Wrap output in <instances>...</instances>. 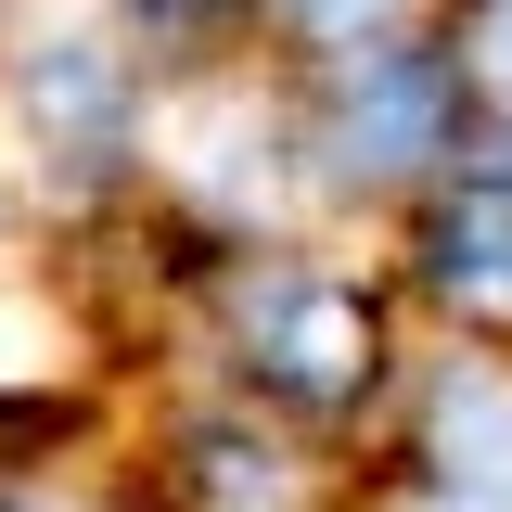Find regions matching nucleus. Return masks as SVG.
Masks as SVG:
<instances>
[{
	"mask_svg": "<svg viewBox=\"0 0 512 512\" xmlns=\"http://www.w3.org/2000/svg\"><path fill=\"white\" fill-rule=\"evenodd\" d=\"M192 487L218 512H295V474L269 448H244V436H192Z\"/></svg>",
	"mask_w": 512,
	"mask_h": 512,
	"instance_id": "nucleus-6",
	"label": "nucleus"
},
{
	"mask_svg": "<svg viewBox=\"0 0 512 512\" xmlns=\"http://www.w3.org/2000/svg\"><path fill=\"white\" fill-rule=\"evenodd\" d=\"M436 116H448V64L423 52H359V77H346V103H333V154L346 167H423L436 154Z\"/></svg>",
	"mask_w": 512,
	"mask_h": 512,
	"instance_id": "nucleus-3",
	"label": "nucleus"
},
{
	"mask_svg": "<svg viewBox=\"0 0 512 512\" xmlns=\"http://www.w3.org/2000/svg\"><path fill=\"white\" fill-rule=\"evenodd\" d=\"M423 512H512V384L448 372L436 397V500Z\"/></svg>",
	"mask_w": 512,
	"mask_h": 512,
	"instance_id": "nucleus-4",
	"label": "nucleus"
},
{
	"mask_svg": "<svg viewBox=\"0 0 512 512\" xmlns=\"http://www.w3.org/2000/svg\"><path fill=\"white\" fill-rule=\"evenodd\" d=\"M308 39H372V26H397V0H282Z\"/></svg>",
	"mask_w": 512,
	"mask_h": 512,
	"instance_id": "nucleus-7",
	"label": "nucleus"
},
{
	"mask_svg": "<svg viewBox=\"0 0 512 512\" xmlns=\"http://www.w3.org/2000/svg\"><path fill=\"white\" fill-rule=\"evenodd\" d=\"M474 64H487V90H500V103H512V13H500V26H487V39H474Z\"/></svg>",
	"mask_w": 512,
	"mask_h": 512,
	"instance_id": "nucleus-9",
	"label": "nucleus"
},
{
	"mask_svg": "<svg viewBox=\"0 0 512 512\" xmlns=\"http://www.w3.org/2000/svg\"><path fill=\"white\" fill-rule=\"evenodd\" d=\"M436 282L461 308H512V180H461L436 218Z\"/></svg>",
	"mask_w": 512,
	"mask_h": 512,
	"instance_id": "nucleus-5",
	"label": "nucleus"
},
{
	"mask_svg": "<svg viewBox=\"0 0 512 512\" xmlns=\"http://www.w3.org/2000/svg\"><path fill=\"white\" fill-rule=\"evenodd\" d=\"M13 116L39 141V167H64V180L116 167V141H128V52H116V26H103V13L26 26V52H13Z\"/></svg>",
	"mask_w": 512,
	"mask_h": 512,
	"instance_id": "nucleus-1",
	"label": "nucleus"
},
{
	"mask_svg": "<svg viewBox=\"0 0 512 512\" xmlns=\"http://www.w3.org/2000/svg\"><path fill=\"white\" fill-rule=\"evenodd\" d=\"M13 512H77V500H13Z\"/></svg>",
	"mask_w": 512,
	"mask_h": 512,
	"instance_id": "nucleus-10",
	"label": "nucleus"
},
{
	"mask_svg": "<svg viewBox=\"0 0 512 512\" xmlns=\"http://www.w3.org/2000/svg\"><path fill=\"white\" fill-rule=\"evenodd\" d=\"M244 359L282 397H346V384L372 372V320L346 282H320V269H256L244 282Z\"/></svg>",
	"mask_w": 512,
	"mask_h": 512,
	"instance_id": "nucleus-2",
	"label": "nucleus"
},
{
	"mask_svg": "<svg viewBox=\"0 0 512 512\" xmlns=\"http://www.w3.org/2000/svg\"><path fill=\"white\" fill-rule=\"evenodd\" d=\"M39 346L64 359V333H39V308H0V384H26V372H39Z\"/></svg>",
	"mask_w": 512,
	"mask_h": 512,
	"instance_id": "nucleus-8",
	"label": "nucleus"
}]
</instances>
